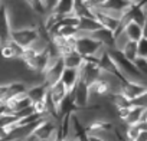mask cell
<instances>
[{
	"label": "cell",
	"instance_id": "obj_1",
	"mask_svg": "<svg viewBox=\"0 0 147 141\" xmlns=\"http://www.w3.org/2000/svg\"><path fill=\"white\" fill-rule=\"evenodd\" d=\"M75 50L84 58H98L105 50V48L101 42L94 39L91 35H81L80 33L77 38Z\"/></svg>",
	"mask_w": 147,
	"mask_h": 141
},
{
	"label": "cell",
	"instance_id": "obj_2",
	"mask_svg": "<svg viewBox=\"0 0 147 141\" xmlns=\"http://www.w3.org/2000/svg\"><path fill=\"white\" fill-rule=\"evenodd\" d=\"M40 38L38 26H28V28H19L13 29L10 33V39L15 40L18 45L22 48H29L32 46L38 39Z\"/></svg>",
	"mask_w": 147,
	"mask_h": 141
},
{
	"label": "cell",
	"instance_id": "obj_3",
	"mask_svg": "<svg viewBox=\"0 0 147 141\" xmlns=\"http://www.w3.org/2000/svg\"><path fill=\"white\" fill-rule=\"evenodd\" d=\"M94 17L101 25V28H105V29H108L111 32H115L120 28V22H121V17L123 16L100 7V9H97L94 12Z\"/></svg>",
	"mask_w": 147,
	"mask_h": 141
},
{
	"label": "cell",
	"instance_id": "obj_4",
	"mask_svg": "<svg viewBox=\"0 0 147 141\" xmlns=\"http://www.w3.org/2000/svg\"><path fill=\"white\" fill-rule=\"evenodd\" d=\"M65 69V63H63V59L59 56V58H55L49 62V65L46 66L45 72L42 74V78H43V82L46 85H52L55 82H58L61 79V75Z\"/></svg>",
	"mask_w": 147,
	"mask_h": 141
},
{
	"label": "cell",
	"instance_id": "obj_5",
	"mask_svg": "<svg viewBox=\"0 0 147 141\" xmlns=\"http://www.w3.org/2000/svg\"><path fill=\"white\" fill-rule=\"evenodd\" d=\"M72 94H74V101H75V105H77V111L87 108L90 105L91 92H90V85L85 81L80 79L78 84L75 85V88H74Z\"/></svg>",
	"mask_w": 147,
	"mask_h": 141
},
{
	"label": "cell",
	"instance_id": "obj_6",
	"mask_svg": "<svg viewBox=\"0 0 147 141\" xmlns=\"http://www.w3.org/2000/svg\"><path fill=\"white\" fill-rule=\"evenodd\" d=\"M58 131V120H53L51 117L43 118L35 128L33 134L39 140H51Z\"/></svg>",
	"mask_w": 147,
	"mask_h": 141
},
{
	"label": "cell",
	"instance_id": "obj_7",
	"mask_svg": "<svg viewBox=\"0 0 147 141\" xmlns=\"http://www.w3.org/2000/svg\"><path fill=\"white\" fill-rule=\"evenodd\" d=\"M23 49L20 45H18L15 40L9 39L6 40L2 48H0V58L5 59V60H15V59H20L22 53H23Z\"/></svg>",
	"mask_w": 147,
	"mask_h": 141
},
{
	"label": "cell",
	"instance_id": "obj_8",
	"mask_svg": "<svg viewBox=\"0 0 147 141\" xmlns=\"http://www.w3.org/2000/svg\"><path fill=\"white\" fill-rule=\"evenodd\" d=\"M146 91H147V85L140 84V82H134V81H127V79L123 81L121 89H120V92L130 101L136 99L137 97H140Z\"/></svg>",
	"mask_w": 147,
	"mask_h": 141
},
{
	"label": "cell",
	"instance_id": "obj_9",
	"mask_svg": "<svg viewBox=\"0 0 147 141\" xmlns=\"http://www.w3.org/2000/svg\"><path fill=\"white\" fill-rule=\"evenodd\" d=\"M10 33H12L10 16H9L7 6L3 5L2 7H0V38L3 39V42L10 39Z\"/></svg>",
	"mask_w": 147,
	"mask_h": 141
},
{
	"label": "cell",
	"instance_id": "obj_10",
	"mask_svg": "<svg viewBox=\"0 0 147 141\" xmlns=\"http://www.w3.org/2000/svg\"><path fill=\"white\" fill-rule=\"evenodd\" d=\"M48 89H49V85H46L45 82H38V84L29 85V88L26 91V95L35 104V102H39V101L45 99V97L48 94Z\"/></svg>",
	"mask_w": 147,
	"mask_h": 141
},
{
	"label": "cell",
	"instance_id": "obj_11",
	"mask_svg": "<svg viewBox=\"0 0 147 141\" xmlns=\"http://www.w3.org/2000/svg\"><path fill=\"white\" fill-rule=\"evenodd\" d=\"M65 87L66 89L71 92L74 91V88H75V85L78 84L80 81V72H78V69H74V68H65L63 69V72L61 75V79H59Z\"/></svg>",
	"mask_w": 147,
	"mask_h": 141
},
{
	"label": "cell",
	"instance_id": "obj_12",
	"mask_svg": "<svg viewBox=\"0 0 147 141\" xmlns=\"http://www.w3.org/2000/svg\"><path fill=\"white\" fill-rule=\"evenodd\" d=\"M68 94H69V91L66 89V87H65L61 81H58V82H55V84L49 85L48 95L51 97V99L53 101V104H55V105H58V107H59V104L63 101V98H65Z\"/></svg>",
	"mask_w": 147,
	"mask_h": 141
},
{
	"label": "cell",
	"instance_id": "obj_13",
	"mask_svg": "<svg viewBox=\"0 0 147 141\" xmlns=\"http://www.w3.org/2000/svg\"><path fill=\"white\" fill-rule=\"evenodd\" d=\"M91 36H92L94 39H97L98 42H101L105 49H113V48H114V40H115L114 32H111V30H108V29H105V28H100L98 30L92 32Z\"/></svg>",
	"mask_w": 147,
	"mask_h": 141
},
{
	"label": "cell",
	"instance_id": "obj_14",
	"mask_svg": "<svg viewBox=\"0 0 147 141\" xmlns=\"http://www.w3.org/2000/svg\"><path fill=\"white\" fill-rule=\"evenodd\" d=\"M131 6H133V3H130L128 0H108V2L102 6V9L110 10L113 13H117V15L123 16L125 12L130 10Z\"/></svg>",
	"mask_w": 147,
	"mask_h": 141
},
{
	"label": "cell",
	"instance_id": "obj_15",
	"mask_svg": "<svg viewBox=\"0 0 147 141\" xmlns=\"http://www.w3.org/2000/svg\"><path fill=\"white\" fill-rule=\"evenodd\" d=\"M100 28H101V25L97 22L95 17H81L80 19L78 30L81 35H91L92 32L98 30Z\"/></svg>",
	"mask_w": 147,
	"mask_h": 141
},
{
	"label": "cell",
	"instance_id": "obj_16",
	"mask_svg": "<svg viewBox=\"0 0 147 141\" xmlns=\"http://www.w3.org/2000/svg\"><path fill=\"white\" fill-rule=\"evenodd\" d=\"M124 33L127 35V38L133 42H138L140 39H143V32H141V25L136 23V22H128L124 26Z\"/></svg>",
	"mask_w": 147,
	"mask_h": 141
},
{
	"label": "cell",
	"instance_id": "obj_17",
	"mask_svg": "<svg viewBox=\"0 0 147 141\" xmlns=\"http://www.w3.org/2000/svg\"><path fill=\"white\" fill-rule=\"evenodd\" d=\"M62 59H63L65 68H74V69H78L84 62V56H81L77 50H72V52L63 55Z\"/></svg>",
	"mask_w": 147,
	"mask_h": 141
},
{
	"label": "cell",
	"instance_id": "obj_18",
	"mask_svg": "<svg viewBox=\"0 0 147 141\" xmlns=\"http://www.w3.org/2000/svg\"><path fill=\"white\" fill-rule=\"evenodd\" d=\"M74 6H75V0H59L52 12L59 15L61 17H63V16L74 13Z\"/></svg>",
	"mask_w": 147,
	"mask_h": 141
},
{
	"label": "cell",
	"instance_id": "obj_19",
	"mask_svg": "<svg viewBox=\"0 0 147 141\" xmlns=\"http://www.w3.org/2000/svg\"><path fill=\"white\" fill-rule=\"evenodd\" d=\"M128 60H131V62H134L137 58H138V42H133V40H128L125 45H124V48L120 50Z\"/></svg>",
	"mask_w": 147,
	"mask_h": 141
},
{
	"label": "cell",
	"instance_id": "obj_20",
	"mask_svg": "<svg viewBox=\"0 0 147 141\" xmlns=\"http://www.w3.org/2000/svg\"><path fill=\"white\" fill-rule=\"evenodd\" d=\"M143 111H144V108L131 105V108H130V111H128V115H127V118H125L123 122H124L125 125H137V124L141 121Z\"/></svg>",
	"mask_w": 147,
	"mask_h": 141
},
{
	"label": "cell",
	"instance_id": "obj_21",
	"mask_svg": "<svg viewBox=\"0 0 147 141\" xmlns=\"http://www.w3.org/2000/svg\"><path fill=\"white\" fill-rule=\"evenodd\" d=\"M23 2L32 9V12L39 16V17H43L48 12H46V7L43 5V0H23Z\"/></svg>",
	"mask_w": 147,
	"mask_h": 141
},
{
	"label": "cell",
	"instance_id": "obj_22",
	"mask_svg": "<svg viewBox=\"0 0 147 141\" xmlns=\"http://www.w3.org/2000/svg\"><path fill=\"white\" fill-rule=\"evenodd\" d=\"M74 15L77 17H94V10L88 9L85 5L81 3V0H75V6H74Z\"/></svg>",
	"mask_w": 147,
	"mask_h": 141
},
{
	"label": "cell",
	"instance_id": "obj_23",
	"mask_svg": "<svg viewBox=\"0 0 147 141\" xmlns=\"http://www.w3.org/2000/svg\"><path fill=\"white\" fill-rule=\"evenodd\" d=\"M134 65L137 66V69H138V72L147 79V59L146 58H137L136 60H134Z\"/></svg>",
	"mask_w": 147,
	"mask_h": 141
},
{
	"label": "cell",
	"instance_id": "obj_24",
	"mask_svg": "<svg viewBox=\"0 0 147 141\" xmlns=\"http://www.w3.org/2000/svg\"><path fill=\"white\" fill-rule=\"evenodd\" d=\"M131 105L134 107H140V108H147V91L143 92L140 97H137L136 99L131 101Z\"/></svg>",
	"mask_w": 147,
	"mask_h": 141
},
{
	"label": "cell",
	"instance_id": "obj_25",
	"mask_svg": "<svg viewBox=\"0 0 147 141\" xmlns=\"http://www.w3.org/2000/svg\"><path fill=\"white\" fill-rule=\"evenodd\" d=\"M138 56L147 59V39H140L138 40Z\"/></svg>",
	"mask_w": 147,
	"mask_h": 141
},
{
	"label": "cell",
	"instance_id": "obj_26",
	"mask_svg": "<svg viewBox=\"0 0 147 141\" xmlns=\"http://www.w3.org/2000/svg\"><path fill=\"white\" fill-rule=\"evenodd\" d=\"M81 3L82 5H85L88 9H91V10H97V9H100V5H98V2L97 0H81Z\"/></svg>",
	"mask_w": 147,
	"mask_h": 141
},
{
	"label": "cell",
	"instance_id": "obj_27",
	"mask_svg": "<svg viewBox=\"0 0 147 141\" xmlns=\"http://www.w3.org/2000/svg\"><path fill=\"white\" fill-rule=\"evenodd\" d=\"M7 95V82H0V104L6 99Z\"/></svg>",
	"mask_w": 147,
	"mask_h": 141
},
{
	"label": "cell",
	"instance_id": "obj_28",
	"mask_svg": "<svg viewBox=\"0 0 147 141\" xmlns=\"http://www.w3.org/2000/svg\"><path fill=\"white\" fill-rule=\"evenodd\" d=\"M58 2H59V0H43V5H45V7H46V12H48V13L52 12V10L55 9V6L58 5Z\"/></svg>",
	"mask_w": 147,
	"mask_h": 141
},
{
	"label": "cell",
	"instance_id": "obj_29",
	"mask_svg": "<svg viewBox=\"0 0 147 141\" xmlns=\"http://www.w3.org/2000/svg\"><path fill=\"white\" fill-rule=\"evenodd\" d=\"M136 141H147V130H141Z\"/></svg>",
	"mask_w": 147,
	"mask_h": 141
},
{
	"label": "cell",
	"instance_id": "obj_30",
	"mask_svg": "<svg viewBox=\"0 0 147 141\" xmlns=\"http://www.w3.org/2000/svg\"><path fill=\"white\" fill-rule=\"evenodd\" d=\"M141 32H143V38L147 39V20L141 25Z\"/></svg>",
	"mask_w": 147,
	"mask_h": 141
},
{
	"label": "cell",
	"instance_id": "obj_31",
	"mask_svg": "<svg viewBox=\"0 0 147 141\" xmlns=\"http://www.w3.org/2000/svg\"><path fill=\"white\" fill-rule=\"evenodd\" d=\"M90 135V141H104L100 135H94V134H88Z\"/></svg>",
	"mask_w": 147,
	"mask_h": 141
},
{
	"label": "cell",
	"instance_id": "obj_32",
	"mask_svg": "<svg viewBox=\"0 0 147 141\" xmlns=\"http://www.w3.org/2000/svg\"><path fill=\"white\" fill-rule=\"evenodd\" d=\"M97 2H98V5H100V7H102L107 2H108V0H97Z\"/></svg>",
	"mask_w": 147,
	"mask_h": 141
},
{
	"label": "cell",
	"instance_id": "obj_33",
	"mask_svg": "<svg viewBox=\"0 0 147 141\" xmlns=\"http://www.w3.org/2000/svg\"><path fill=\"white\" fill-rule=\"evenodd\" d=\"M3 5H5V0H0V7H2Z\"/></svg>",
	"mask_w": 147,
	"mask_h": 141
},
{
	"label": "cell",
	"instance_id": "obj_34",
	"mask_svg": "<svg viewBox=\"0 0 147 141\" xmlns=\"http://www.w3.org/2000/svg\"><path fill=\"white\" fill-rule=\"evenodd\" d=\"M3 43H5V42H3V39L0 38V48H2V45H3Z\"/></svg>",
	"mask_w": 147,
	"mask_h": 141
},
{
	"label": "cell",
	"instance_id": "obj_35",
	"mask_svg": "<svg viewBox=\"0 0 147 141\" xmlns=\"http://www.w3.org/2000/svg\"><path fill=\"white\" fill-rule=\"evenodd\" d=\"M40 141H52V140H40Z\"/></svg>",
	"mask_w": 147,
	"mask_h": 141
}]
</instances>
